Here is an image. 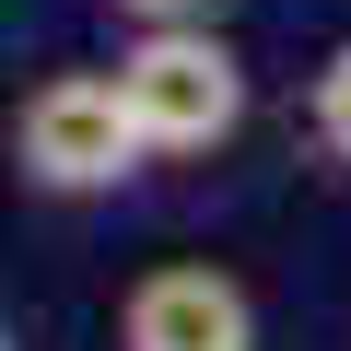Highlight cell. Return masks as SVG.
<instances>
[{"label": "cell", "mask_w": 351, "mask_h": 351, "mask_svg": "<svg viewBox=\"0 0 351 351\" xmlns=\"http://www.w3.org/2000/svg\"><path fill=\"white\" fill-rule=\"evenodd\" d=\"M117 94H129L152 152H223L246 129V59L211 24H141L117 59Z\"/></svg>", "instance_id": "7a4b0ae2"}, {"label": "cell", "mask_w": 351, "mask_h": 351, "mask_svg": "<svg viewBox=\"0 0 351 351\" xmlns=\"http://www.w3.org/2000/svg\"><path fill=\"white\" fill-rule=\"evenodd\" d=\"M117 351H258V304L234 269H199V258H164L129 281L117 304Z\"/></svg>", "instance_id": "3957f363"}, {"label": "cell", "mask_w": 351, "mask_h": 351, "mask_svg": "<svg viewBox=\"0 0 351 351\" xmlns=\"http://www.w3.org/2000/svg\"><path fill=\"white\" fill-rule=\"evenodd\" d=\"M117 12H129V24H199L211 0H117Z\"/></svg>", "instance_id": "5b68a950"}, {"label": "cell", "mask_w": 351, "mask_h": 351, "mask_svg": "<svg viewBox=\"0 0 351 351\" xmlns=\"http://www.w3.org/2000/svg\"><path fill=\"white\" fill-rule=\"evenodd\" d=\"M12 164H24L36 199H106V188H129L152 164V141H141L117 71H47L24 94V117H12Z\"/></svg>", "instance_id": "6da1fadb"}, {"label": "cell", "mask_w": 351, "mask_h": 351, "mask_svg": "<svg viewBox=\"0 0 351 351\" xmlns=\"http://www.w3.org/2000/svg\"><path fill=\"white\" fill-rule=\"evenodd\" d=\"M304 141L328 152V164H351V36L328 47V71L304 82Z\"/></svg>", "instance_id": "277c9868"}, {"label": "cell", "mask_w": 351, "mask_h": 351, "mask_svg": "<svg viewBox=\"0 0 351 351\" xmlns=\"http://www.w3.org/2000/svg\"><path fill=\"white\" fill-rule=\"evenodd\" d=\"M0 351H12V339H0Z\"/></svg>", "instance_id": "8992f818"}]
</instances>
